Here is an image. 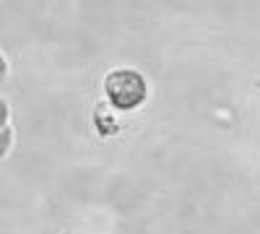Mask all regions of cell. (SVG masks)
I'll use <instances>...</instances> for the list:
<instances>
[{"label": "cell", "mask_w": 260, "mask_h": 234, "mask_svg": "<svg viewBox=\"0 0 260 234\" xmlns=\"http://www.w3.org/2000/svg\"><path fill=\"white\" fill-rule=\"evenodd\" d=\"M255 89H257V91H260V81H255Z\"/></svg>", "instance_id": "obj_6"}, {"label": "cell", "mask_w": 260, "mask_h": 234, "mask_svg": "<svg viewBox=\"0 0 260 234\" xmlns=\"http://www.w3.org/2000/svg\"><path fill=\"white\" fill-rule=\"evenodd\" d=\"M8 76H11V62H8V57H6V52L0 50V86L8 81Z\"/></svg>", "instance_id": "obj_5"}, {"label": "cell", "mask_w": 260, "mask_h": 234, "mask_svg": "<svg viewBox=\"0 0 260 234\" xmlns=\"http://www.w3.org/2000/svg\"><path fill=\"white\" fill-rule=\"evenodd\" d=\"M11 146H13V127H6V130H0V161L11 154Z\"/></svg>", "instance_id": "obj_3"}, {"label": "cell", "mask_w": 260, "mask_h": 234, "mask_svg": "<svg viewBox=\"0 0 260 234\" xmlns=\"http://www.w3.org/2000/svg\"><path fill=\"white\" fill-rule=\"evenodd\" d=\"M94 127H96V133L104 136V138L120 133V125L115 120V112L107 107V104H99V107L94 110Z\"/></svg>", "instance_id": "obj_2"}, {"label": "cell", "mask_w": 260, "mask_h": 234, "mask_svg": "<svg viewBox=\"0 0 260 234\" xmlns=\"http://www.w3.org/2000/svg\"><path fill=\"white\" fill-rule=\"evenodd\" d=\"M102 91L112 112H136L148 99V81L136 68H112L102 81Z\"/></svg>", "instance_id": "obj_1"}, {"label": "cell", "mask_w": 260, "mask_h": 234, "mask_svg": "<svg viewBox=\"0 0 260 234\" xmlns=\"http://www.w3.org/2000/svg\"><path fill=\"white\" fill-rule=\"evenodd\" d=\"M6 127H11V107H8V102L0 96V130H6Z\"/></svg>", "instance_id": "obj_4"}]
</instances>
